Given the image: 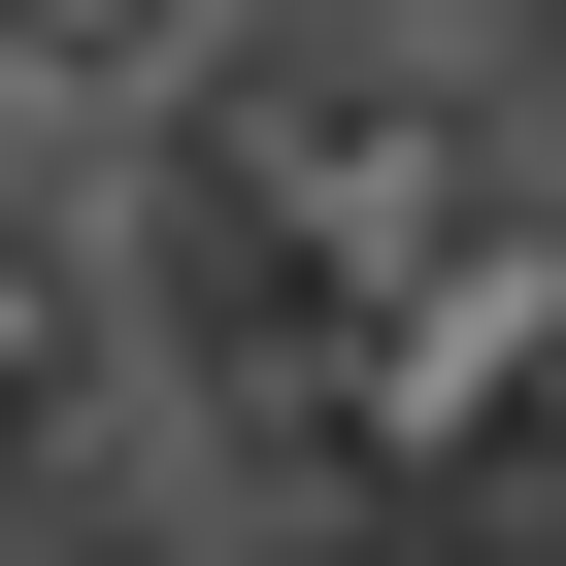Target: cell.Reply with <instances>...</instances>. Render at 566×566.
<instances>
[{
  "label": "cell",
  "mask_w": 566,
  "mask_h": 566,
  "mask_svg": "<svg viewBox=\"0 0 566 566\" xmlns=\"http://www.w3.org/2000/svg\"><path fill=\"white\" fill-rule=\"evenodd\" d=\"M0 34H134V0H0Z\"/></svg>",
  "instance_id": "cell-1"
},
{
  "label": "cell",
  "mask_w": 566,
  "mask_h": 566,
  "mask_svg": "<svg viewBox=\"0 0 566 566\" xmlns=\"http://www.w3.org/2000/svg\"><path fill=\"white\" fill-rule=\"evenodd\" d=\"M400 566H433V533H400Z\"/></svg>",
  "instance_id": "cell-2"
}]
</instances>
